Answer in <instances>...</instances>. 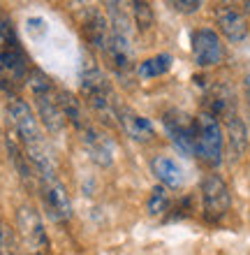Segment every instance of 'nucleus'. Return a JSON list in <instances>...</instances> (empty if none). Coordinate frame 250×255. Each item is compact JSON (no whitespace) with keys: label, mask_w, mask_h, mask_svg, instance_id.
Here are the masks:
<instances>
[{"label":"nucleus","mask_w":250,"mask_h":255,"mask_svg":"<svg viewBox=\"0 0 250 255\" xmlns=\"http://www.w3.org/2000/svg\"><path fill=\"white\" fill-rule=\"evenodd\" d=\"M21 47L19 37H16V30H14V23L9 16H0V49H16Z\"/></svg>","instance_id":"4be33fe9"},{"label":"nucleus","mask_w":250,"mask_h":255,"mask_svg":"<svg viewBox=\"0 0 250 255\" xmlns=\"http://www.w3.org/2000/svg\"><path fill=\"white\" fill-rule=\"evenodd\" d=\"M167 209H169V193L160 183V186L151 190L149 202H146V211H149V216H163Z\"/></svg>","instance_id":"412c9836"},{"label":"nucleus","mask_w":250,"mask_h":255,"mask_svg":"<svg viewBox=\"0 0 250 255\" xmlns=\"http://www.w3.org/2000/svg\"><path fill=\"white\" fill-rule=\"evenodd\" d=\"M192 56H195V63L199 67H213L218 63H223L225 49L216 30L199 28L192 33Z\"/></svg>","instance_id":"1a4fd4ad"},{"label":"nucleus","mask_w":250,"mask_h":255,"mask_svg":"<svg viewBox=\"0 0 250 255\" xmlns=\"http://www.w3.org/2000/svg\"><path fill=\"white\" fill-rule=\"evenodd\" d=\"M132 16H135V26L139 28V30H151L153 28V23H156V14H153V7H151V2H142V0H135L132 2Z\"/></svg>","instance_id":"aec40b11"},{"label":"nucleus","mask_w":250,"mask_h":255,"mask_svg":"<svg viewBox=\"0 0 250 255\" xmlns=\"http://www.w3.org/2000/svg\"><path fill=\"white\" fill-rule=\"evenodd\" d=\"M171 63H174V58L169 54H158V56H153V58H146L144 63H139L137 74H139L142 79H156V77H163V74L169 72Z\"/></svg>","instance_id":"a211bd4d"},{"label":"nucleus","mask_w":250,"mask_h":255,"mask_svg":"<svg viewBox=\"0 0 250 255\" xmlns=\"http://www.w3.org/2000/svg\"><path fill=\"white\" fill-rule=\"evenodd\" d=\"M28 86L33 91L35 98V107H37V119L42 121V126L47 128L51 134L61 132L65 128V116H63L58 102H56V93H54V84L42 70H30L28 74Z\"/></svg>","instance_id":"f03ea898"},{"label":"nucleus","mask_w":250,"mask_h":255,"mask_svg":"<svg viewBox=\"0 0 250 255\" xmlns=\"http://www.w3.org/2000/svg\"><path fill=\"white\" fill-rule=\"evenodd\" d=\"M216 19L220 26V33L227 37L230 42H244L248 35V23L246 16L241 14V9H237L234 5H218L216 7Z\"/></svg>","instance_id":"f8f14e48"},{"label":"nucleus","mask_w":250,"mask_h":255,"mask_svg":"<svg viewBox=\"0 0 250 255\" xmlns=\"http://www.w3.org/2000/svg\"><path fill=\"white\" fill-rule=\"evenodd\" d=\"M2 228H5V225L0 223V253H2Z\"/></svg>","instance_id":"cd10ccee"},{"label":"nucleus","mask_w":250,"mask_h":255,"mask_svg":"<svg viewBox=\"0 0 250 255\" xmlns=\"http://www.w3.org/2000/svg\"><path fill=\"white\" fill-rule=\"evenodd\" d=\"M56 102H58V107H61L63 116H65V121L72 123L79 132H82L86 126H90V123H88V119H86V114H83L82 102L77 100L70 91H58V93H56Z\"/></svg>","instance_id":"dca6fc26"},{"label":"nucleus","mask_w":250,"mask_h":255,"mask_svg":"<svg viewBox=\"0 0 250 255\" xmlns=\"http://www.w3.org/2000/svg\"><path fill=\"white\" fill-rule=\"evenodd\" d=\"M246 95H248V105H250V72L246 74Z\"/></svg>","instance_id":"bb28decb"},{"label":"nucleus","mask_w":250,"mask_h":255,"mask_svg":"<svg viewBox=\"0 0 250 255\" xmlns=\"http://www.w3.org/2000/svg\"><path fill=\"white\" fill-rule=\"evenodd\" d=\"M7 153H9V158H12L14 167L19 169L21 179H23V181H28V183L33 181V165H30V160L26 158V153L21 151V146L12 139V137H7Z\"/></svg>","instance_id":"6ab92c4d"},{"label":"nucleus","mask_w":250,"mask_h":255,"mask_svg":"<svg viewBox=\"0 0 250 255\" xmlns=\"http://www.w3.org/2000/svg\"><path fill=\"white\" fill-rule=\"evenodd\" d=\"M225 123H227V141H230L232 153H234V158H241L248 148V130H246L244 121L237 112L227 116Z\"/></svg>","instance_id":"f3484780"},{"label":"nucleus","mask_w":250,"mask_h":255,"mask_svg":"<svg viewBox=\"0 0 250 255\" xmlns=\"http://www.w3.org/2000/svg\"><path fill=\"white\" fill-rule=\"evenodd\" d=\"M169 5L181 14H192L202 7V2H199V0H174V2H169Z\"/></svg>","instance_id":"b1692460"},{"label":"nucleus","mask_w":250,"mask_h":255,"mask_svg":"<svg viewBox=\"0 0 250 255\" xmlns=\"http://www.w3.org/2000/svg\"><path fill=\"white\" fill-rule=\"evenodd\" d=\"M104 56H107L111 70H114L121 79H130L132 67H135V51H132L130 35L114 33V30H111V37H109V44H107Z\"/></svg>","instance_id":"9d476101"},{"label":"nucleus","mask_w":250,"mask_h":255,"mask_svg":"<svg viewBox=\"0 0 250 255\" xmlns=\"http://www.w3.org/2000/svg\"><path fill=\"white\" fill-rule=\"evenodd\" d=\"M28 30L33 37H42L47 33V26H44V19H28Z\"/></svg>","instance_id":"393cba45"},{"label":"nucleus","mask_w":250,"mask_h":255,"mask_svg":"<svg viewBox=\"0 0 250 255\" xmlns=\"http://www.w3.org/2000/svg\"><path fill=\"white\" fill-rule=\"evenodd\" d=\"M16 225H19V235L21 242H23V249L28 251L30 255H47L51 244H49L47 230L42 225L40 214L35 211L33 207H23L16 211Z\"/></svg>","instance_id":"20e7f679"},{"label":"nucleus","mask_w":250,"mask_h":255,"mask_svg":"<svg viewBox=\"0 0 250 255\" xmlns=\"http://www.w3.org/2000/svg\"><path fill=\"white\" fill-rule=\"evenodd\" d=\"M30 65L23 49H0V88L7 93H14L16 88L28 79Z\"/></svg>","instance_id":"423d86ee"},{"label":"nucleus","mask_w":250,"mask_h":255,"mask_svg":"<svg viewBox=\"0 0 250 255\" xmlns=\"http://www.w3.org/2000/svg\"><path fill=\"white\" fill-rule=\"evenodd\" d=\"M82 93L86 98L88 107L100 116V121L107 123L116 119V107H118L116 95L111 91L107 74L102 72V67L93 58L86 61L82 67Z\"/></svg>","instance_id":"f257e3e1"},{"label":"nucleus","mask_w":250,"mask_h":255,"mask_svg":"<svg viewBox=\"0 0 250 255\" xmlns=\"http://www.w3.org/2000/svg\"><path fill=\"white\" fill-rule=\"evenodd\" d=\"M174 211H176V214L169 216L171 221H178V218H188V216H190V197L181 200V204H178V207H176Z\"/></svg>","instance_id":"a878e982"},{"label":"nucleus","mask_w":250,"mask_h":255,"mask_svg":"<svg viewBox=\"0 0 250 255\" xmlns=\"http://www.w3.org/2000/svg\"><path fill=\"white\" fill-rule=\"evenodd\" d=\"M202 200H204V218L209 223H218L230 211L232 197L227 183L218 174H206L202 181Z\"/></svg>","instance_id":"39448f33"},{"label":"nucleus","mask_w":250,"mask_h":255,"mask_svg":"<svg viewBox=\"0 0 250 255\" xmlns=\"http://www.w3.org/2000/svg\"><path fill=\"white\" fill-rule=\"evenodd\" d=\"M116 121L121 123V128L125 130L128 137H132L135 141H151L156 137V128L149 119H144V116L135 114L130 107H123L118 105L116 107Z\"/></svg>","instance_id":"ddd939ff"},{"label":"nucleus","mask_w":250,"mask_h":255,"mask_svg":"<svg viewBox=\"0 0 250 255\" xmlns=\"http://www.w3.org/2000/svg\"><path fill=\"white\" fill-rule=\"evenodd\" d=\"M0 255H19L16 237H14L12 230H7V228H2V253Z\"/></svg>","instance_id":"5701e85b"},{"label":"nucleus","mask_w":250,"mask_h":255,"mask_svg":"<svg viewBox=\"0 0 250 255\" xmlns=\"http://www.w3.org/2000/svg\"><path fill=\"white\" fill-rule=\"evenodd\" d=\"M151 169H153V174L163 181V186L167 188H181L183 181H185V172L174 158H169V155H156L153 160H151Z\"/></svg>","instance_id":"2eb2a0df"},{"label":"nucleus","mask_w":250,"mask_h":255,"mask_svg":"<svg viewBox=\"0 0 250 255\" xmlns=\"http://www.w3.org/2000/svg\"><path fill=\"white\" fill-rule=\"evenodd\" d=\"M163 126L171 144L183 155H195V119H190L178 109H169L163 116Z\"/></svg>","instance_id":"0eeeda50"},{"label":"nucleus","mask_w":250,"mask_h":255,"mask_svg":"<svg viewBox=\"0 0 250 255\" xmlns=\"http://www.w3.org/2000/svg\"><path fill=\"white\" fill-rule=\"evenodd\" d=\"M40 193L51 221L63 223L72 218V202L65 186L58 181V176H40Z\"/></svg>","instance_id":"6e6552de"},{"label":"nucleus","mask_w":250,"mask_h":255,"mask_svg":"<svg viewBox=\"0 0 250 255\" xmlns=\"http://www.w3.org/2000/svg\"><path fill=\"white\" fill-rule=\"evenodd\" d=\"M83 33H86L90 47L97 49V51H107L109 37H111V26H109V19H104L97 9H90L88 12V19L83 21Z\"/></svg>","instance_id":"4468645a"},{"label":"nucleus","mask_w":250,"mask_h":255,"mask_svg":"<svg viewBox=\"0 0 250 255\" xmlns=\"http://www.w3.org/2000/svg\"><path fill=\"white\" fill-rule=\"evenodd\" d=\"M223 128L216 116L202 114L195 119V155L209 167H218L223 162Z\"/></svg>","instance_id":"7ed1b4c3"},{"label":"nucleus","mask_w":250,"mask_h":255,"mask_svg":"<svg viewBox=\"0 0 250 255\" xmlns=\"http://www.w3.org/2000/svg\"><path fill=\"white\" fill-rule=\"evenodd\" d=\"M244 7H246V12H250V2H246V5H244Z\"/></svg>","instance_id":"c85d7f7f"},{"label":"nucleus","mask_w":250,"mask_h":255,"mask_svg":"<svg viewBox=\"0 0 250 255\" xmlns=\"http://www.w3.org/2000/svg\"><path fill=\"white\" fill-rule=\"evenodd\" d=\"M82 141L83 146L88 151V158L100 165V167H109L114 162V153H116V146H114V139L109 134L95 130L93 126H86L82 130Z\"/></svg>","instance_id":"9b49d317"}]
</instances>
